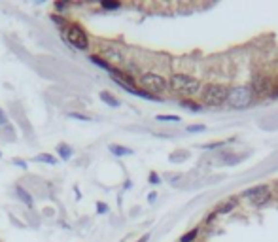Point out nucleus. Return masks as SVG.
<instances>
[{"instance_id": "nucleus-22", "label": "nucleus", "mask_w": 278, "mask_h": 242, "mask_svg": "<svg viewBox=\"0 0 278 242\" xmlns=\"http://www.w3.org/2000/svg\"><path fill=\"white\" fill-rule=\"evenodd\" d=\"M0 125H6V116L2 114V110H0Z\"/></svg>"}, {"instance_id": "nucleus-1", "label": "nucleus", "mask_w": 278, "mask_h": 242, "mask_svg": "<svg viewBox=\"0 0 278 242\" xmlns=\"http://www.w3.org/2000/svg\"><path fill=\"white\" fill-rule=\"evenodd\" d=\"M169 87L173 89L174 93H180V95H186V97H193L201 91V82L193 76L188 74H174L169 80Z\"/></svg>"}, {"instance_id": "nucleus-4", "label": "nucleus", "mask_w": 278, "mask_h": 242, "mask_svg": "<svg viewBox=\"0 0 278 242\" xmlns=\"http://www.w3.org/2000/svg\"><path fill=\"white\" fill-rule=\"evenodd\" d=\"M140 86L150 93H163L169 87V82L157 72H144L140 76Z\"/></svg>"}, {"instance_id": "nucleus-21", "label": "nucleus", "mask_w": 278, "mask_h": 242, "mask_svg": "<svg viewBox=\"0 0 278 242\" xmlns=\"http://www.w3.org/2000/svg\"><path fill=\"white\" fill-rule=\"evenodd\" d=\"M150 182H152V184H157V182H159V178H157L156 174H150Z\"/></svg>"}, {"instance_id": "nucleus-7", "label": "nucleus", "mask_w": 278, "mask_h": 242, "mask_svg": "<svg viewBox=\"0 0 278 242\" xmlns=\"http://www.w3.org/2000/svg\"><path fill=\"white\" fill-rule=\"evenodd\" d=\"M103 57L106 59V63L110 61V63H114V65H120L123 61L122 52H118V48H114V46H106L104 50H103Z\"/></svg>"}, {"instance_id": "nucleus-24", "label": "nucleus", "mask_w": 278, "mask_h": 242, "mask_svg": "<svg viewBox=\"0 0 278 242\" xmlns=\"http://www.w3.org/2000/svg\"><path fill=\"white\" fill-rule=\"evenodd\" d=\"M148 239H150V237H148V235H144V237H142V239H140L139 242H146V241H148Z\"/></svg>"}, {"instance_id": "nucleus-8", "label": "nucleus", "mask_w": 278, "mask_h": 242, "mask_svg": "<svg viewBox=\"0 0 278 242\" xmlns=\"http://www.w3.org/2000/svg\"><path fill=\"white\" fill-rule=\"evenodd\" d=\"M101 101L108 106H112V108H118L120 106V99H116L114 95H110L108 91H101Z\"/></svg>"}, {"instance_id": "nucleus-18", "label": "nucleus", "mask_w": 278, "mask_h": 242, "mask_svg": "<svg viewBox=\"0 0 278 242\" xmlns=\"http://www.w3.org/2000/svg\"><path fill=\"white\" fill-rule=\"evenodd\" d=\"M190 133H197V131H205V125H193V127H188Z\"/></svg>"}, {"instance_id": "nucleus-17", "label": "nucleus", "mask_w": 278, "mask_h": 242, "mask_svg": "<svg viewBox=\"0 0 278 242\" xmlns=\"http://www.w3.org/2000/svg\"><path fill=\"white\" fill-rule=\"evenodd\" d=\"M36 161H44V163H50V165L55 163V159H53L52 156H38L36 157Z\"/></svg>"}, {"instance_id": "nucleus-6", "label": "nucleus", "mask_w": 278, "mask_h": 242, "mask_svg": "<svg viewBox=\"0 0 278 242\" xmlns=\"http://www.w3.org/2000/svg\"><path fill=\"white\" fill-rule=\"evenodd\" d=\"M244 197L250 199L254 205H265L271 199V191L267 186H256V188H250V190L244 191Z\"/></svg>"}, {"instance_id": "nucleus-5", "label": "nucleus", "mask_w": 278, "mask_h": 242, "mask_svg": "<svg viewBox=\"0 0 278 242\" xmlns=\"http://www.w3.org/2000/svg\"><path fill=\"white\" fill-rule=\"evenodd\" d=\"M67 42L76 50H87V46H89L87 33L80 25H70L67 29Z\"/></svg>"}, {"instance_id": "nucleus-15", "label": "nucleus", "mask_w": 278, "mask_h": 242, "mask_svg": "<svg viewBox=\"0 0 278 242\" xmlns=\"http://www.w3.org/2000/svg\"><path fill=\"white\" fill-rule=\"evenodd\" d=\"M195 237H197V229H193V231H190L188 235H184V237H182V241H180V242H191L193 239H195Z\"/></svg>"}, {"instance_id": "nucleus-12", "label": "nucleus", "mask_w": 278, "mask_h": 242, "mask_svg": "<svg viewBox=\"0 0 278 242\" xmlns=\"http://www.w3.org/2000/svg\"><path fill=\"white\" fill-rule=\"evenodd\" d=\"M17 193H19V197H21V201H23L27 207H33V199H31V195H29L27 191L23 190V188H17Z\"/></svg>"}, {"instance_id": "nucleus-19", "label": "nucleus", "mask_w": 278, "mask_h": 242, "mask_svg": "<svg viewBox=\"0 0 278 242\" xmlns=\"http://www.w3.org/2000/svg\"><path fill=\"white\" fill-rule=\"evenodd\" d=\"M184 106H190V108H191L193 112H197V110H199V104H195V103H190V101H184Z\"/></svg>"}, {"instance_id": "nucleus-20", "label": "nucleus", "mask_w": 278, "mask_h": 242, "mask_svg": "<svg viewBox=\"0 0 278 242\" xmlns=\"http://www.w3.org/2000/svg\"><path fill=\"white\" fill-rule=\"evenodd\" d=\"M14 163H16V165H19L21 169H27V165H25V161H19V159H14Z\"/></svg>"}, {"instance_id": "nucleus-9", "label": "nucleus", "mask_w": 278, "mask_h": 242, "mask_svg": "<svg viewBox=\"0 0 278 242\" xmlns=\"http://www.w3.org/2000/svg\"><path fill=\"white\" fill-rule=\"evenodd\" d=\"M235 207H237V199H229L227 203H224V205H220L216 212H218V214H227V212H231V210H233V208H235Z\"/></svg>"}, {"instance_id": "nucleus-14", "label": "nucleus", "mask_w": 278, "mask_h": 242, "mask_svg": "<svg viewBox=\"0 0 278 242\" xmlns=\"http://www.w3.org/2000/svg\"><path fill=\"white\" fill-rule=\"evenodd\" d=\"M69 116H70V118H74V120H82V121H91V118H89V116H86V114H78V112H70Z\"/></svg>"}, {"instance_id": "nucleus-2", "label": "nucleus", "mask_w": 278, "mask_h": 242, "mask_svg": "<svg viewBox=\"0 0 278 242\" xmlns=\"http://www.w3.org/2000/svg\"><path fill=\"white\" fill-rule=\"evenodd\" d=\"M252 99H254V89L250 86H237L229 89L227 93V104L235 110H244L246 106L252 104Z\"/></svg>"}, {"instance_id": "nucleus-23", "label": "nucleus", "mask_w": 278, "mask_h": 242, "mask_svg": "<svg viewBox=\"0 0 278 242\" xmlns=\"http://www.w3.org/2000/svg\"><path fill=\"white\" fill-rule=\"evenodd\" d=\"M273 95H275V97H278V84L275 86V89H273Z\"/></svg>"}, {"instance_id": "nucleus-16", "label": "nucleus", "mask_w": 278, "mask_h": 242, "mask_svg": "<svg viewBox=\"0 0 278 242\" xmlns=\"http://www.w3.org/2000/svg\"><path fill=\"white\" fill-rule=\"evenodd\" d=\"M157 120L159 121H176V123H178L180 118H178V116H157Z\"/></svg>"}, {"instance_id": "nucleus-3", "label": "nucleus", "mask_w": 278, "mask_h": 242, "mask_svg": "<svg viewBox=\"0 0 278 242\" xmlns=\"http://www.w3.org/2000/svg\"><path fill=\"white\" fill-rule=\"evenodd\" d=\"M229 89L222 84H208L203 89V103L208 106H222L227 101Z\"/></svg>"}, {"instance_id": "nucleus-11", "label": "nucleus", "mask_w": 278, "mask_h": 242, "mask_svg": "<svg viewBox=\"0 0 278 242\" xmlns=\"http://www.w3.org/2000/svg\"><path fill=\"white\" fill-rule=\"evenodd\" d=\"M57 152H59L61 159H70V156H72V150H70V146H67V144H59Z\"/></svg>"}, {"instance_id": "nucleus-10", "label": "nucleus", "mask_w": 278, "mask_h": 242, "mask_svg": "<svg viewBox=\"0 0 278 242\" xmlns=\"http://www.w3.org/2000/svg\"><path fill=\"white\" fill-rule=\"evenodd\" d=\"M110 152L116 154V156H131V154H133V150L123 148V146H118V144H112V146H110Z\"/></svg>"}, {"instance_id": "nucleus-13", "label": "nucleus", "mask_w": 278, "mask_h": 242, "mask_svg": "<svg viewBox=\"0 0 278 242\" xmlns=\"http://www.w3.org/2000/svg\"><path fill=\"white\" fill-rule=\"evenodd\" d=\"M101 4H103V8H106V10H116V8H120V2H114V0H103Z\"/></svg>"}]
</instances>
